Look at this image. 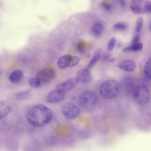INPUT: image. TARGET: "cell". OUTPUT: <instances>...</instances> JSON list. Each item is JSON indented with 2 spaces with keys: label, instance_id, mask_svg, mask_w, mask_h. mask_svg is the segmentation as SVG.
I'll return each instance as SVG.
<instances>
[{
  "label": "cell",
  "instance_id": "6da1fadb",
  "mask_svg": "<svg viewBox=\"0 0 151 151\" xmlns=\"http://www.w3.org/2000/svg\"><path fill=\"white\" fill-rule=\"evenodd\" d=\"M52 118L51 111L42 104L37 105L32 108L27 114L28 122L35 127H43L49 123Z\"/></svg>",
  "mask_w": 151,
  "mask_h": 151
},
{
  "label": "cell",
  "instance_id": "7a4b0ae2",
  "mask_svg": "<svg viewBox=\"0 0 151 151\" xmlns=\"http://www.w3.org/2000/svg\"><path fill=\"white\" fill-rule=\"evenodd\" d=\"M121 89L119 83L113 79L106 80L100 85L99 92L104 98L107 100L112 99L119 95Z\"/></svg>",
  "mask_w": 151,
  "mask_h": 151
},
{
  "label": "cell",
  "instance_id": "3957f363",
  "mask_svg": "<svg viewBox=\"0 0 151 151\" xmlns=\"http://www.w3.org/2000/svg\"><path fill=\"white\" fill-rule=\"evenodd\" d=\"M131 93L133 101L138 105H145L150 100V91L148 87L145 85L136 86Z\"/></svg>",
  "mask_w": 151,
  "mask_h": 151
},
{
  "label": "cell",
  "instance_id": "277c9868",
  "mask_svg": "<svg viewBox=\"0 0 151 151\" xmlns=\"http://www.w3.org/2000/svg\"><path fill=\"white\" fill-rule=\"evenodd\" d=\"M98 101V97L96 94L89 91H83L80 94L78 98L79 104L87 108H91L95 106Z\"/></svg>",
  "mask_w": 151,
  "mask_h": 151
},
{
  "label": "cell",
  "instance_id": "5b68a950",
  "mask_svg": "<svg viewBox=\"0 0 151 151\" xmlns=\"http://www.w3.org/2000/svg\"><path fill=\"white\" fill-rule=\"evenodd\" d=\"M62 112L67 119H73L80 114L81 111L79 107L75 104L68 102L64 104L62 108Z\"/></svg>",
  "mask_w": 151,
  "mask_h": 151
},
{
  "label": "cell",
  "instance_id": "8992f818",
  "mask_svg": "<svg viewBox=\"0 0 151 151\" xmlns=\"http://www.w3.org/2000/svg\"><path fill=\"white\" fill-rule=\"evenodd\" d=\"M55 71L52 67L45 68L39 71L36 74V78L41 82H47L50 81L54 77Z\"/></svg>",
  "mask_w": 151,
  "mask_h": 151
},
{
  "label": "cell",
  "instance_id": "52a82bcc",
  "mask_svg": "<svg viewBox=\"0 0 151 151\" xmlns=\"http://www.w3.org/2000/svg\"><path fill=\"white\" fill-rule=\"evenodd\" d=\"M65 96V91L57 89L50 91L47 95L46 99L49 103H57L63 100Z\"/></svg>",
  "mask_w": 151,
  "mask_h": 151
},
{
  "label": "cell",
  "instance_id": "ba28073f",
  "mask_svg": "<svg viewBox=\"0 0 151 151\" xmlns=\"http://www.w3.org/2000/svg\"><path fill=\"white\" fill-rule=\"evenodd\" d=\"M117 66L120 69L127 72L133 71L137 67L135 62L130 59H125L122 60L117 64Z\"/></svg>",
  "mask_w": 151,
  "mask_h": 151
},
{
  "label": "cell",
  "instance_id": "9c48e42d",
  "mask_svg": "<svg viewBox=\"0 0 151 151\" xmlns=\"http://www.w3.org/2000/svg\"><path fill=\"white\" fill-rule=\"evenodd\" d=\"M78 83L76 78H71L58 84L57 88V89L65 91L73 88Z\"/></svg>",
  "mask_w": 151,
  "mask_h": 151
},
{
  "label": "cell",
  "instance_id": "30bf717a",
  "mask_svg": "<svg viewBox=\"0 0 151 151\" xmlns=\"http://www.w3.org/2000/svg\"><path fill=\"white\" fill-rule=\"evenodd\" d=\"M76 78L78 82L86 83L91 81V76L88 69L83 68L80 69L77 72Z\"/></svg>",
  "mask_w": 151,
  "mask_h": 151
},
{
  "label": "cell",
  "instance_id": "8fae6325",
  "mask_svg": "<svg viewBox=\"0 0 151 151\" xmlns=\"http://www.w3.org/2000/svg\"><path fill=\"white\" fill-rule=\"evenodd\" d=\"M104 29V25L101 21L95 22L93 25L91 31L93 35L96 37H100L102 35Z\"/></svg>",
  "mask_w": 151,
  "mask_h": 151
},
{
  "label": "cell",
  "instance_id": "7c38bea8",
  "mask_svg": "<svg viewBox=\"0 0 151 151\" xmlns=\"http://www.w3.org/2000/svg\"><path fill=\"white\" fill-rule=\"evenodd\" d=\"M23 73L19 70L12 71L10 74L9 79L10 81L14 84H17L21 81L23 77Z\"/></svg>",
  "mask_w": 151,
  "mask_h": 151
},
{
  "label": "cell",
  "instance_id": "4fadbf2b",
  "mask_svg": "<svg viewBox=\"0 0 151 151\" xmlns=\"http://www.w3.org/2000/svg\"><path fill=\"white\" fill-rule=\"evenodd\" d=\"M11 109V106L8 103L0 101V119L6 116L10 112Z\"/></svg>",
  "mask_w": 151,
  "mask_h": 151
},
{
  "label": "cell",
  "instance_id": "5bb4252c",
  "mask_svg": "<svg viewBox=\"0 0 151 151\" xmlns=\"http://www.w3.org/2000/svg\"><path fill=\"white\" fill-rule=\"evenodd\" d=\"M130 9L132 12L136 14H142L145 12L144 9L142 7L139 2V1L138 0L131 1Z\"/></svg>",
  "mask_w": 151,
  "mask_h": 151
},
{
  "label": "cell",
  "instance_id": "9a60e30c",
  "mask_svg": "<svg viewBox=\"0 0 151 151\" xmlns=\"http://www.w3.org/2000/svg\"><path fill=\"white\" fill-rule=\"evenodd\" d=\"M124 84L127 91L129 93H132L136 86L134 80L130 76H127L125 78Z\"/></svg>",
  "mask_w": 151,
  "mask_h": 151
},
{
  "label": "cell",
  "instance_id": "2e32d148",
  "mask_svg": "<svg viewBox=\"0 0 151 151\" xmlns=\"http://www.w3.org/2000/svg\"><path fill=\"white\" fill-rule=\"evenodd\" d=\"M71 55H65L61 56L58 60L57 65L59 68L63 69L68 67Z\"/></svg>",
  "mask_w": 151,
  "mask_h": 151
},
{
  "label": "cell",
  "instance_id": "e0dca14e",
  "mask_svg": "<svg viewBox=\"0 0 151 151\" xmlns=\"http://www.w3.org/2000/svg\"><path fill=\"white\" fill-rule=\"evenodd\" d=\"M101 50L100 49L96 50L94 52L93 56L87 66V68H90L93 67L101 58Z\"/></svg>",
  "mask_w": 151,
  "mask_h": 151
},
{
  "label": "cell",
  "instance_id": "ac0fdd59",
  "mask_svg": "<svg viewBox=\"0 0 151 151\" xmlns=\"http://www.w3.org/2000/svg\"><path fill=\"white\" fill-rule=\"evenodd\" d=\"M151 58L149 59L146 62L144 68V73L145 77L147 79L150 80L151 74Z\"/></svg>",
  "mask_w": 151,
  "mask_h": 151
},
{
  "label": "cell",
  "instance_id": "d6986e66",
  "mask_svg": "<svg viewBox=\"0 0 151 151\" xmlns=\"http://www.w3.org/2000/svg\"><path fill=\"white\" fill-rule=\"evenodd\" d=\"M30 93V91L27 90L19 92L15 94V98L18 100H23L27 98Z\"/></svg>",
  "mask_w": 151,
  "mask_h": 151
},
{
  "label": "cell",
  "instance_id": "ffe728a7",
  "mask_svg": "<svg viewBox=\"0 0 151 151\" xmlns=\"http://www.w3.org/2000/svg\"><path fill=\"white\" fill-rule=\"evenodd\" d=\"M143 19L142 17L138 18L135 24V31L136 34H138L141 31L143 25Z\"/></svg>",
  "mask_w": 151,
  "mask_h": 151
},
{
  "label": "cell",
  "instance_id": "44dd1931",
  "mask_svg": "<svg viewBox=\"0 0 151 151\" xmlns=\"http://www.w3.org/2000/svg\"><path fill=\"white\" fill-rule=\"evenodd\" d=\"M130 51L136 52L141 50L143 47V45L141 43H138L132 44L129 46Z\"/></svg>",
  "mask_w": 151,
  "mask_h": 151
},
{
  "label": "cell",
  "instance_id": "7402d4cb",
  "mask_svg": "<svg viewBox=\"0 0 151 151\" xmlns=\"http://www.w3.org/2000/svg\"><path fill=\"white\" fill-rule=\"evenodd\" d=\"M41 82L36 78L30 79L29 81V84L30 86L34 88H37L41 86Z\"/></svg>",
  "mask_w": 151,
  "mask_h": 151
},
{
  "label": "cell",
  "instance_id": "603a6c76",
  "mask_svg": "<svg viewBox=\"0 0 151 151\" xmlns=\"http://www.w3.org/2000/svg\"><path fill=\"white\" fill-rule=\"evenodd\" d=\"M101 5L104 9L108 12L111 11L113 8L112 4L106 1L102 2Z\"/></svg>",
  "mask_w": 151,
  "mask_h": 151
},
{
  "label": "cell",
  "instance_id": "cb8c5ba5",
  "mask_svg": "<svg viewBox=\"0 0 151 151\" xmlns=\"http://www.w3.org/2000/svg\"><path fill=\"white\" fill-rule=\"evenodd\" d=\"M79 61V58L78 56L71 55L68 67H72L74 66L78 63Z\"/></svg>",
  "mask_w": 151,
  "mask_h": 151
},
{
  "label": "cell",
  "instance_id": "d4e9b609",
  "mask_svg": "<svg viewBox=\"0 0 151 151\" xmlns=\"http://www.w3.org/2000/svg\"><path fill=\"white\" fill-rule=\"evenodd\" d=\"M116 39L115 37H112L109 41L107 47V50L109 51L112 50L115 46Z\"/></svg>",
  "mask_w": 151,
  "mask_h": 151
},
{
  "label": "cell",
  "instance_id": "484cf974",
  "mask_svg": "<svg viewBox=\"0 0 151 151\" xmlns=\"http://www.w3.org/2000/svg\"><path fill=\"white\" fill-rule=\"evenodd\" d=\"M127 24L123 22H118L114 24L113 26L114 28L117 30H124L127 27Z\"/></svg>",
  "mask_w": 151,
  "mask_h": 151
},
{
  "label": "cell",
  "instance_id": "4316f807",
  "mask_svg": "<svg viewBox=\"0 0 151 151\" xmlns=\"http://www.w3.org/2000/svg\"><path fill=\"white\" fill-rule=\"evenodd\" d=\"M86 45L85 42L83 41H79L77 45L78 50L81 52H83L85 50Z\"/></svg>",
  "mask_w": 151,
  "mask_h": 151
},
{
  "label": "cell",
  "instance_id": "83f0119b",
  "mask_svg": "<svg viewBox=\"0 0 151 151\" xmlns=\"http://www.w3.org/2000/svg\"><path fill=\"white\" fill-rule=\"evenodd\" d=\"M144 11L145 12L150 13L151 12V3L150 1H146L144 5Z\"/></svg>",
  "mask_w": 151,
  "mask_h": 151
},
{
  "label": "cell",
  "instance_id": "f1b7e54d",
  "mask_svg": "<svg viewBox=\"0 0 151 151\" xmlns=\"http://www.w3.org/2000/svg\"><path fill=\"white\" fill-rule=\"evenodd\" d=\"M139 35H135L133 38L132 40V44H135L138 43L139 40Z\"/></svg>",
  "mask_w": 151,
  "mask_h": 151
},
{
  "label": "cell",
  "instance_id": "f546056e",
  "mask_svg": "<svg viewBox=\"0 0 151 151\" xmlns=\"http://www.w3.org/2000/svg\"><path fill=\"white\" fill-rule=\"evenodd\" d=\"M111 55V53L109 52H104L102 55V58L104 59H108Z\"/></svg>",
  "mask_w": 151,
  "mask_h": 151
},
{
  "label": "cell",
  "instance_id": "4dcf8cb0",
  "mask_svg": "<svg viewBox=\"0 0 151 151\" xmlns=\"http://www.w3.org/2000/svg\"><path fill=\"white\" fill-rule=\"evenodd\" d=\"M124 44L122 42H118L116 45V47L117 49H119L122 47L124 45Z\"/></svg>",
  "mask_w": 151,
  "mask_h": 151
},
{
  "label": "cell",
  "instance_id": "1f68e13d",
  "mask_svg": "<svg viewBox=\"0 0 151 151\" xmlns=\"http://www.w3.org/2000/svg\"><path fill=\"white\" fill-rule=\"evenodd\" d=\"M122 52H127L130 51L129 46L124 47L122 50Z\"/></svg>",
  "mask_w": 151,
  "mask_h": 151
},
{
  "label": "cell",
  "instance_id": "d6a6232c",
  "mask_svg": "<svg viewBox=\"0 0 151 151\" xmlns=\"http://www.w3.org/2000/svg\"><path fill=\"white\" fill-rule=\"evenodd\" d=\"M120 4L122 7H124L126 5V1L125 0H122L119 1Z\"/></svg>",
  "mask_w": 151,
  "mask_h": 151
},
{
  "label": "cell",
  "instance_id": "836d02e7",
  "mask_svg": "<svg viewBox=\"0 0 151 151\" xmlns=\"http://www.w3.org/2000/svg\"><path fill=\"white\" fill-rule=\"evenodd\" d=\"M116 58L114 57H111L108 59V61L111 63H113L115 61Z\"/></svg>",
  "mask_w": 151,
  "mask_h": 151
}]
</instances>
